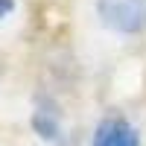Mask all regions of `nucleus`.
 I'll use <instances>...</instances> for the list:
<instances>
[{"label": "nucleus", "mask_w": 146, "mask_h": 146, "mask_svg": "<svg viewBox=\"0 0 146 146\" xmlns=\"http://www.w3.org/2000/svg\"><path fill=\"white\" fill-rule=\"evenodd\" d=\"M96 15L111 32L137 35L146 29V0H96Z\"/></svg>", "instance_id": "nucleus-1"}, {"label": "nucleus", "mask_w": 146, "mask_h": 146, "mask_svg": "<svg viewBox=\"0 0 146 146\" xmlns=\"http://www.w3.org/2000/svg\"><path fill=\"white\" fill-rule=\"evenodd\" d=\"M32 123H35V129L41 131V137H47V140H56L58 137V120H56L53 111H38Z\"/></svg>", "instance_id": "nucleus-3"}, {"label": "nucleus", "mask_w": 146, "mask_h": 146, "mask_svg": "<svg viewBox=\"0 0 146 146\" xmlns=\"http://www.w3.org/2000/svg\"><path fill=\"white\" fill-rule=\"evenodd\" d=\"M91 146H140V137L135 126L123 117H108L102 120L94 131V143Z\"/></svg>", "instance_id": "nucleus-2"}]
</instances>
